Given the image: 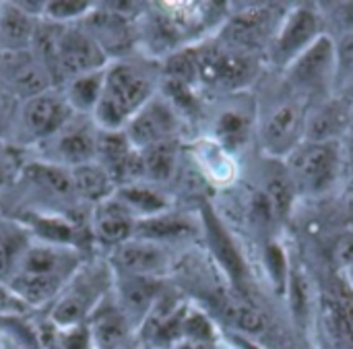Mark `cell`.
<instances>
[{
    "mask_svg": "<svg viewBox=\"0 0 353 349\" xmlns=\"http://www.w3.org/2000/svg\"><path fill=\"white\" fill-rule=\"evenodd\" d=\"M153 97V81L130 62L105 66L103 91L93 112L99 130H124L130 118Z\"/></svg>",
    "mask_w": 353,
    "mask_h": 349,
    "instance_id": "cell-1",
    "label": "cell"
},
{
    "mask_svg": "<svg viewBox=\"0 0 353 349\" xmlns=\"http://www.w3.org/2000/svg\"><path fill=\"white\" fill-rule=\"evenodd\" d=\"M112 286L114 271L103 263L79 267L68 279L62 294L56 298L50 312V325L60 331L87 325L97 306L108 298Z\"/></svg>",
    "mask_w": 353,
    "mask_h": 349,
    "instance_id": "cell-2",
    "label": "cell"
},
{
    "mask_svg": "<svg viewBox=\"0 0 353 349\" xmlns=\"http://www.w3.org/2000/svg\"><path fill=\"white\" fill-rule=\"evenodd\" d=\"M288 89L306 101L319 97L327 99L335 89L337 74V46L335 39L323 33L304 54H300L285 70Z\"/></svg>",
    "mask_w": 353,
    "mask_h": 349,
    "instance_id": "cell-3",
    "label": "cell"
},
{
    "mask_svg": "<svg viewBox=\"0 0 353 349\" xmlns=\"http://www.w3.org/2000/svg\"><path fill=\"white\" fill-rule=\"evenodd\" d=\"M341 168V143L304 141L288 155V174L296 190L321 195L333 188Z\"/></svg>",
    "mask_w": 353,
    "mask_h": 349,
    "instance_id": "cell-4",
    "label": "cell"
},
{
    "mask_svg": "<svg viewBox=\"0 0 353 349\" xmlns=\"http://www.w3.org/2000/svg\"><path fill=\"white\" fill-rule=\"evenodd\" d=\"M325 33V19L312 6L292 8L279 23V29L269 46L275 66L285 70L300 54H304Z\"/></svg>",
    "mask_w": 353,
    "mask_h": 349,
    "instance_id": "cell-5",
    "label": "cell"
},
{
    "mask_svg": "<svg viewBox=\"0 0 353 349\" xmlns=\"http://www.w3.org/2000/svg\"><path fill=\"white\" fill-rule=\"evenodd\" d=\"M194 54L199 81L223 91H236L250 85L259 72V60L252 54L234 52L223 46L199 50Z\"/></svg>",
    "mask_w": 353,
    "mask_h": 349,
    "instance_id": "cell-6",
    "label": "cell"
},
{
    "mask_svg": "<svg viewBox=\"0 0 353 349\" xmlns=\"http://www.w3.org/2000/svg\"><path fill=\"white\" fill-rule=\"evenodd\" d=\"M105 64L108 56L89 31L74 25L62 27L54 58V83L101 70L105 68Z\"/></svg>",
    "mask_w": 353,
    "mask_h": 349,
    "instance_id": "cell-7",
    "label": "cell"
},
{
    "mask_svg": "<svg viewBox=\"0 0 353 349\" xmlns=\"http://www.w3.org/2000/svg\"><path fill=\"white\" fill-rule=\"evenodd\" d=\"M302 97H283L273 103V108L267 112L261 128L263 145L269 155L273 157H288L298 145L304 143V122L306 112Z\"/></svg>",
    "mask_w": 353,
    "mask_h": 349,
    "instance_id": "cell-8",
    "label": "cell"
},
{
    "mask_svg": "<svg viewBox=\"0 0 353 349\" xmlns=\"http://www.w3.org/2000/svg\"><path fill=\"white\" fill-rule=\"evenodd\" d=\"M54 87V81L33 50L0 52V91L27 101Z\"/></svg>",
    "mask_w": 353,
    "mask_h": 349,
    "instance_id": "cell-9",
    "label": "cell"
},
{
    "mask_svg": "<svg viewBox=\"0 0 353 349\" xmlns=\"http://www.w3.org/2000/svg\"><path fill=\"white\" fill-rule=\"evenodd\" d=\"M72 116L74 112L68 106L64 91L60 93L52 87L50 91L23 101L19 112V128L29 143L50 141L72 120Z\"/></svg>",
    "mask_w": 353,
    "mask_h": 349,
    "instance_id": "cell-10",
    "label": "cell"
},
{
    "mask_svg": "<svg viewBox=\"0 0 353 349\" xmlns=\"http://www.w3.org/2000/svg\"><path fill=\"white\" fill-rule=\"evenodd\" d=\"M275 21L277 17L269 6H252L240 12L221 31L223 48L256 56V52L271 46L279 29V23Z\"/></svg>",
    "mask_w": 353,
    "mask_h": 349,
    "instance_id": "cell-11",
    "label": "cell"
},
{
    "mask_svg": "<svg viewBox=\"0 0 353 349\" xmlns=\"http://www.w3.org/2000/svg\"><path fill=\"white\" fill-rule=\"evenodd\" d=\"M178 112L172 101L153 95L124 126V134L134 149H145L161 141L176 139L178 132Z\"/></svg>",
    "mask_w": 353,
    "mask_h": 349,
    "instance_id": "cell-12",
    "label": "cell"
},
{
    "mask_svg": "<svg viewBox=\"0 0 353 349\" xmlns=\"http://www.w3.org/2000/svg\"><path fill=\"white\" fill-rule=\"evenodd\" d=\"M352 103L343 97L321 99L306 112L304 141L308 143H341L352 130Z\"/></svg>",
    "mask_w": 353,
    "mask_h": 349,
    "instance_id": "cell-13",
    "label": "cell"
},
{
    "mask_svg": "<svg viewBox=\"0 0 353 349\" xmlns=\"http://www.w3.org/2000/svg\"><path fill=\"white\" fill-rule=\"evenodd\" d=\"M116 298L114 302L126 317L130 329L141 327L151 315L153 306L159 300L161 283L155 277H137V275H118L114 279Z\"/></svg>",
    "mask_w": 353,
    "mask_h": 349,
    "instance_id": "cell-14",
    "label": "cell"
},
{
    "mask_svg": "<svg viewBox=\"0 0 353 349\" xmlns=\"http://www.w3.org/2000/svg\"><path fill=\"white\" fill-rule=\"evenodd\" d=\"M114 273L118 275H137V277H155L161 275L168 265V252L161 244L130 238L128 242L114 248Z\"/></svg>",
    "mask_w": 353,
    "mask_h": 349,
    "instance_id": "cell-15",
    "label": "cell"
},
{
    "mask_svg": "<svg viewBox=\"0 0 353 349\" xmlns=\"http://www.w3.org/2000/svg\"><path fill=\"white\" fill-rule=\"evenodd\" d=\"M77 114L72 116V120L58 132L54 134L50 141H54V151L58 155V166L62 168H77L89 161H95L97 157V134L99 128L95 126V122H77L74 120Z\"/></svg>",
    "mask_w": 353,
    "mask_h": 349,
    "instance_id": "cell-16",
    "label": "cell"
},
{
    "mask_svg": "<svg viewBox=\"0 0 353 349\" xmlns=\"http://www.w3.org/2000/svg\"><path fill=\"white\" fill-rule=\"evenodd\" d=\"M134 226L137 217L116 197L95 205L91 215V232L95 240L112 248L128 242L134 236Z\"/></svg>",
    "mask_w": 353,
    "mask_h": 349,
    "instance_id": "cell-17",
    "label": "cell"
},
{
    "mask_svg": "<svg viewBox=\"0 0 353 349\" xmlns=\"http://www.w3.org/2000/svg\"><path fill=\"white\" fill-rule=\"evenodd\" d=\"M203 228H205L207 242H209V248H211L213 257L217 259L221 269L228 273L230 281L234 286L242 288L244 281H246V263H244L236 242L232 240V236L228 234V230L219 221V217L207 205L203 207Z\"/></svg>",
    "mask_w": 353,
    "mask_h": 349,
    "instance_id": "cell-18",
    "label": "cell"
},
{
    "mask_svg": "<svg viewBox=\"0 0 353 349\" xmlns=\"http://www.w3.org/2000/svg\"><path fill=\"white\" fill-rule=\"evenodd\" d=\"M91 346L95 349H118L128 337L130 325L116 302L105 298L87 321Z\"/></svg>",
    "mask_w": 353,
    "mask_h": 349,
    "instance_id": "cell-19",
    "label": "cell"
},
{
    "mask_svg": "<svg viewBox=\"0 0 353 349\" xmlns=\"http://www.w3.org/2000/svg\"><path fill=\"white\" fill-rule=\"evenodd\" d=\"M37 23L17 2L0 6V52L31 50Z\"/></svg>",
    "mask_w": 353,
    "mask_h": 349,
    "instance_id": "cell-20",
    "label": "cell"
},
{
    "mask_svg": "<svg viewBox=\"0 0 353 349\" xmlns=\"http://www.w3.org/2000/svg\"><path fill=\"white\" fill-rule=\"evenodd\" d=\"M70 178H72V188H74L77 201L99 205V203L108 201L110 197H114V192H116V184H114L112 176L97 161H89V163L72 168Z\"/></svg>",
    "mask_w": 353,
    "mask_h": 349,
    "instance_id": "cell-21",
    "label": "cell"
},
{
    "mask_svg": "<svg viewBox=\"0 0 353 349\" xmlns=\"http://www.w3.org/2000/svg\"><path fill=\"white\" fill-rule=\"evenodd\" d=\"M23 176L31 186H37L54 199L77 201L68 168H62L52 161H33L23 168Z\"/></svg>",
    "mask_w": 353,
    "mask_h": 349,
    "instance_id": "cell-22",
    "label": "cell"
},
{
    "mask_svg": "<svg viewBox=\"0 0 353 349\" xmlns=\"http://www.w3.org/2000/svg\"><path fill=\"white\" fill-rule=\"evenodd\" d=\"M103 79H105V68L85 72L66 81L64 97L77 116H93L103 91Z\"/></svg>",
    "mask_w": 353,
    "mask_h": 349,
    "instance_id": "cell-23",
    "label": "cell"
},
{
    "mask_svg": "<svg viewBox=\"0 0 353 349\" xmlns=\"http://www.w3.org/2000/svg\"><path fill=\"white\" fill-rule=\"evenodd\" d=\"M194 232H196V228L186 217L172 215V213H161V215H155V217L137 219L132 238H141V240L161 244L163 240L184 238V236H190Z\"/></svg>",
    "mask_w": 353,
    "mask_h": 349,
    "instance_id": "cell-24",
    "label": "cell"
},
{
    "mask_svg": "<svg viewBox=\"0 0 353 349\" xmlns=\"http://www.w3.org/2000/svg\"><path fill=\"white\" fill-rule=\"evenodd\" d=\"M114 197L137 217V219H145V217H155L161 213H168V199L151 188V186H143V184H126L116 188Z\"/></svg>",
    "mask_w": 353,
    "mask_h": 349,
    "instance_id": "cell-25",
    "label": "cell"
},
{
    "mask_svg": "<svg viewBox=\"0 0 353 349\" xmlns=\"http://www.w3.org/2000/svg\"><path fill=\"white\" fill-rule=\"evenodd\" d=\"M327 312L335 333L353 348V290L345 279L333 281L327 296Z\"/></svg>",
    "mask_w": 353,
    "mask_h": 349,
    "instance_id": "cell-26",
    "label": "cell"
},
{
    "mask_svg": "<svg viewBox=\"0 0 353 349\" xmlns=\"http://www.w3.org/2000/svg\"><path fill=\"white\" fill-rule=\"evenodd\" d=\"M141 153V172L143 180L151 182H165L172 178L178 161V143L176 139L155 143L151 147H145Z\"/></svg>",
    "mask_w": 353,
    "mask_h": 349,
    "instance_id": "cell-27",
    "label": "cell"
},
{
    "mask_svg": "<svg viewBox=\"0 0 353 349\" xmlns=\"http://www.w3.org/2000/svg\"><path fill=\"white\" fill-rule=\"evenodd\" d=\"M221 317L232 327H236L238 331L248 333V335H259L267 327V319L263 317L261 310L248 306L246 302H238V300H223L221 302Z\"/></svg>",
    "mask_w": 353,
    "mask_h": 349,
    "instance_id": "cell-28",
    "label": "cell"
},
{
    "mask_svg": "<svg viewBox=\"0 0 353 349\" xmlns=\"http://www.w3.org/2000/svg\"><path fill=\"white\" fill-rule=\"evenodd\" d=\"M294 195H296V188H294V182H292L288 170L285 172H271L267 176L265 199L269 201L273 215H277L281 219L288 217L292 211V205H294Z\"/></svg>",
    "mask_w": 353,
    "mask_h": 349,
    "instance_id": "cell-29",
    "label": "cell"
},
{
    "mask_svg": "<svg viewBox=\"0 0 353 349\" xmlns=\"http://www.w3.org/2000/svg\"><path fill=\"white\" fill-rule=\"evenodd\" d=\"M337 46V74H335V97L353 101V31L343 33Z\"/></svg>",
    "mask_w": 353,
    "mask_h": 349,
    "instance_id": "cell-30",
    "label": "cell"
},
{
    "mask_svg": "<svg viewBox=\"0 0 353 349\" xmlns=\"http://www.w3.org/2000/svg\"><path fill=\"white\" fill-rule=\"evenodd\" d=\"M217 139L225 145V147H240L248 141L250 134V120L236 110H228L217 118V126H215Z\"/></svg>",
    "mask_w": 353,
    "mask_h": 349,
    "instance_id": "cell-31",
    "label": "cell"
},
{
    "mask_svg": "<svg viewBox=\"0 0 353 349\" xmlns=\"http://www.w3.org/2000/svg\"><path fill=\"white\" fill-rule=\"evenodd\" d=\"M91 2L83 0H50L43 2V14L50 23L56 25H72V21H79L87 12H91Z\"/></svg>",
    "mask_w": 353,
    "mask_h": 349,
    "instance_id": "cell-32",
    "label": "cell"
},
{
    "mask_svg": "<svg viewBox=\"0 0 353 349\" xmlns=\"http://www.w3.org/2000/svg\"><path fill=\"white\" fill-rule=\"evenodd\" d=\"M265 265H267L269 277L275 283L277 292L283 294L288 290V283H290V267H288L285 252L277 242H269L265 246Z\"/></svg>",
    "mask_w": 353,
    "mask_h": 349,
    "instance_id": "cell-33",
    "label": "cell"
},
{
    "mask_svg": "<svg viewBox=\"0 0 353 349\" xmlns=\"http://www.w3.org/2000/svg\"><path fill=\"white\" fill-rule=\"evenodd\" d=\"M288 296H290L294 317L302 323L308 317V308H310V286H308V279L300 271H292L290 283H288Z\"/></svg>",
    "mask_w": 353,
    "mask_h": 349,
    "instance_id": "cell-34",
    "label": "cell"
},
{
    "mask_svg": "<svg viewBox=\"0 0 353 349\" xmlns=\"http://www.w3.org/2000/svg\"><path fill=\"white\" fill-rule=\"evenodd\" d=\"M21 252L23 250H19L17 244L8 236L0 234V286H6L8 279L12 277Z\"/></svg>",
    "mask_w": 353,
    "mask_h": 349,
    "instance_id": "cell-35",
    "label": "cell"
},
{
    "mask_svg": "<svg viewBox=\"0 0 353 349\" xmlns=\"http://www.w3.org/2000/svg\"><path fill=\"white\" fill-rule=\"evenodd\" d=\"M58 341H60V349H91V337H89L87 325L66 329V331L58 329Z\"/></svg>",
    "mask_w": 353,
    "mask_h": 349,
    "instance_id": "cell-36",
    "label": "cell"
},
{
    "mask_svg": "<svg viewBox=\"0 0 353 349\" xmlns=\"http://www.w3.org/2000/svg\"><path fill=\"white\" fill-rule=\"evenodd\" d=\"M333 259L339 267L343 269H350L353 265V234L347 236H341L337 242H335V248H333Z\"/></svg>",
    "mask_w": 353,
    "mask_h": 349,
    "instance_id": "cell-37",
    "label": "cell"
},
{
    "mask_svg": "<svg viewBox=\"0 0 353 349\" xmlns=\"http://www.w3.org/2000/svg\"><path fill=\"white\" fill-rule=\"evenodd\" d=\"M23 310H25V306L8 292V288L6 286H0V319L21 317Z\"/></svg>",
    "mask_w": 353,
    "mask_h": 349,
    "instance_id": "cell-38",
    "label": "cell"
},
{
    "mask_svg": "<svg viewBox=\"0 0 353 349\" xmlns=\"http://www.w3.org/2000/svg\"><path fill=\"white\" fill-rule=\"evenodd\" d=\"M335 12L339 17V21L343 23L345 31L343 33H350L353 31V2H341V4H335Z\"/></svg>",
    "mask_w": 353,
    "mask_h": 349,
    "instance_id": "cell-39",
    "label": "cell"
},
{
    "mask_svg": "<svg viewBox=\"0 0 353 349\" xmlns=\"http://www.w3.org/2000/svg\"><path fill=\"white\" fill-rule=\"evenodd\" d=\"M6 118H8V97L0 91V128L2 124H6Z\"/></svg>",
    "mask_w": 353,
    "mask_h": 349,
    "instance_id": "cell-40",
    "label": "cell"
},
{
    "mask_svg": "<svg viewBox=\"0 0 353 349\" xmlns=\"http://www.w3.org/2000/svg\"><path fill=\"white\" fill-rule=\"evenodd\" d=\"M345 139H347V141H345V155H347V161H350V168H352L353 174V130L347 132Z\"/></svg>",
    "mask_w": 353,
    "mask_h": 349,
    "instance_id": "cell-41",
    "label": "cell"
},
{
    "mask_svg": "<svg viewBox=\"0 0 353 349\" xmlns=\"http://www.w3.org/2000/svg\"><path fill=\"white\" fill-rule=\"evenodd\" d=\"M178 349H209L207 343H194V341H186V343H182Z\"/></svg>",
    "mask_w": 353,
    "mask_h": 349,
    "instance_id": "cell-42",
    "label": "cell"
},
{
    "mask_svg": "<svg viewBox=\"0 0 353 349\" xmlns=\"http://www.w3.org/2000/svg\"><path fill=\"white\" fill-rule=\"evenodd\" d=\"M345 271H347V277H345V281L350 283V288L353 290V265L350 267V269H345Z\"/></svg>",
    "mask_w": 353,
    "mask_h": 349,
    "instance_id": "cell-43",
    "label": "cell"
},
{
    "mask_svg": "<svg viewBox=\"0 0 353 349\" xmlns=\"http://www.w3.org/2000/svg\"><path fill=\"white\" fill-rule=\"evenodd\" d=\"M352 130H353V103H352Z\"/></svg>",
    "mask_w": 353,
    "mask_h": 349,
    "instance_id": "cell-44",
    "label": "cell"
}]
</instances>
